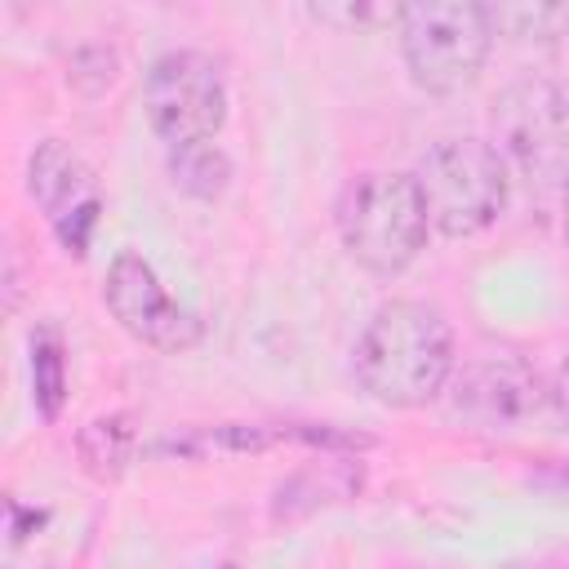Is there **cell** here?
I'll return each instance as SVG.
<instances>
[{
  "mask_svg": "<svg viewBox=\"0 0 569 569\" xmlns=\"http://www.w3.org/2000/svg\"><path fill=\"white\" fill-rule=\"evenodd\" d=\"M565 240H569V200H565Z\"/></svg>",
  "mask_w": 569,
  "mask_h": 569,
  "instance_id": "cell-15",
  "label": "cell"
},
{
  "mask_svg": "<svg viewBox=\"0 0 569 569\" xmlns=\"http://www.w3.org/2000/svg\"><path fill=\"white\" fill-rule=\"evenodd\" d=\"M547 405H551V413H556V422L569 431V360L556 369V378L547 382Z\"/></svg>",
  "mask_w": 569,
  "mask_h": 569,
  "instance_id": "cell-14",
  "label": "cell"
},
{
  "mask_svg": "<svg viewBox=\"0 0 569 569\" xmlns=\"http://www.w3.org/2000/svg\"><path fill=\"white\" fill-rule=\"evenodd\" d=\"M431 218L413 173H360L338 196V236L373 276H400L427 244Z\"/></svg>",
  "mask_w": 569,
  "mask_h": 569,
  "instance_id": "cell-2",
  "label": "cell"
},
{
  "mask_svg": "<svg viewBox=\"0 0 569 569\" xmlns=\"http://www.w3.org/2000/svg\"><path fill=\"white\" fill-rule=\"evenodd\" d=\"M413 182L422 191L427 218L445 236H476L507 209V160L485 138H445L436 142Z\"/></svg>",
  "mask_w": 569,
  "mask_h": 569,
  "instance_id": "cell-3",
  "label": "cell"
},
{
  "mask_svg": "<svg viewBox=\"0 0 569 569\" xmlns=\"http://www.w3.org/2000/svg\"><path fill=\"white\" fill-rule=\"evenodd\" d=\"M542 405H547V382L538 378L533 365L516 356L471 360L449 378V391H445L449 418L480 431H511L529 422Z\"/></svg>",
  "mask_w": 569,
  "mask_h": 569,
  "instance_id": "cell-8",
  "label": "cell"
},
{
  "mask_svg": "<svg viewBox=\"0 0 569 569\" xmlns=\"http://www.w3.org/2000/svg\"><path fill=\"white\" fill-rule=\"evenodd\" d=\"M169 173L173 182L196 196V200H213L227 191V178H231V160L213 147V142H196V147H173L169 151Z\"/></svg>",
  "mask_w": 569,
  "mask_h": 569,
  "instance_id": "cell-11",
  "label": "cell"
},
{
  "mask_svg": "<svg viewBox=\"0 0 569 569\" xmlns=\"http://www.w3.org/2000/svg\"><path fill=\"white\" fill-rule=\"evenodd\" d=\"M493 142L529 187H551L569 169V98L542 76L516 80L493 102Z\"/></svg>",
  "mask_w": 569,
  "mask_h": 569,
  "instance_id": "cell-6",
  "label": "cell"
},
{
  "mask_svg": "<svg viewBox=\"0 0 569 569\" xmlns=\"http://www.w3.org/2000/svg\"><path fill=\"white\" fill-rule=\"evenodd\" d=\"M27 191L40 204V213L49 218L53 236L71 253H84L98 231V218H102V187H98L93 169L80 160V151H71L58 138L36 142V151L27 160Z\"/></svg>",
  "mask_w": 569,
  "mask_h": 569,
  "instance_id": "cell-9",
  "label": "cell"
},
{
  "mask_svg": "<svg viewBox=\"0 0 569 569\" xmlns=\"http://www.w3.org/2000/svg\"><path fill=\"white\" fill-rule=\"evenodd\" d=\"M31 387H36V409L40 418H58L67 405V356L53 329H40L31 338Z\"/></svg>",
  "mask_w": 569,
  "mask_h": 569,
  "instance_id": "cell-12",
  "label": "cell"
},
{
  "mask_svg": "<svg viewBox=\"0 0 569 569\" xmlns=\"http://www.w3.org/2000/svg\"><path fill=\"white\" fill-rule=\"evenodd\" d=\"M80 458L98 480H116L124 471V462L133 458V427L124 413L111 418H93L80 431Z\"/></svg>",
  "mask_w": 569,
  "mask_h": 569,
  "instance_id": "cell-10",
  "label": "cell"
},
{
  "mask_svg": "<svg viewBox=\"0 0 569 569\" xmlns=\"http://www.w3.org/2000/svg\"><path fill=\"white\" fill-rule=\"evenodd\" d=\"M102 298H107L111 316L120 320V329L133 333L138 342L156 347V351H191L204 333L196 311H187L164 289V280L156 276V267L138 249H120L111 258Z\"/></svg>",
  "mask_w": 569,
  "mask_h": 569,
  "instance_id": "cell-7",
  "label": "cell"
},
{
  "mask_svg": "<svg viewBox=\"0 0 569 569\" xmlns=\"http://www.w3.org/2000/svg\"><path fill=\"white\" fill-rule=\"evenodd\" d=\"M142 111L169 151L209 142L227 120V84L218 62L196 49L160 53L142 76Z\"/></svg>",
  "mask_w": 569,
  "mask_h": 569,
  "instance_id": "cell-5",
  "label": "cell"
},
{
  "mask_svg": "<svg viewBox=\"0 0 569 569\" xmlns=\"http://www.w3.org/2000/svg\"><path fill=\"white\" fill-rule=\"evenodd\" d=\"M453 378V329L422 298L382 302L356 342V382L387 409H418Z\"/></svg>",
  "mask_w": 569,
  "mask_h": 569,
  "instance_id": "cell-1",
  "label": "cell"
},
{
  "mask_svg": "<svg viewBox=\"0 0 569 569\" xmlns=\"http://www.w3.org/2000/svg\"><path fill=\"white\" fill-rule=\"evenodd\" d=\"M489 22L498 31H511V36H551V27L569 22V9H551V4H538V9H489Z\"/></svg>",
  "mask_w": 569,
  "mask_h": 569,
  "instance_id": "cell-13",
  "label": "cell"
},
{
  "mask_svg": "<svg viewBox=\"0 0 569 569\" xmlns=\"http://www.w3.org/2000/svg\"><path fill=\"white\" fill-rule=\"evenodd\" d=\"M493 44V22L485 4L471 0H427L400 9V53L418 89L458 93L467 89Z\"/></svg>",
  "mask_w": 569,
  "mask_h": 569,
  "instance_id": "cell-4",
  "label": "cell"
}]
</instances>
